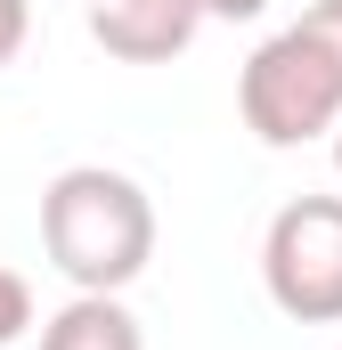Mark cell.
<instances>
[{"label":"cell","instance_id":"obj_7","mask_svg":"<svg viewBox=\"0 0 342 350\" xmlns=\"http://www.w3.org/2000/svg\"><path fill=\"white\" fill-rule=\"evenodd\" d=\"M25 33H33V0H0V66L25 49Z\"/></svg>","mask_w":342,"mask_h":350},{"label":"cell","instance_id":"obj_3","mask_svg":"<svg viewBox=\"0 0 342 350\" xmlns=\"http://www.w3.org/2000/svg\"><path fill=\"white\" fill-rule=\"evenodd\" d=\"M261 285L293 326H342V196H293L269 220Z\"/></svg>","mask_w":342,"mask_h":350},{"label":"cell","instance_id":"obj_2","mask_svg":"<svg viewBox=\"0 0 342 350\" xmlns=\"http://www.w3.org/2000/svg\"><path fill=\"white\" fill-rule=\"evenodd\" d=\"M237 114L261 147H310V139L342 131V57L310 25L269 33L237 74Z\"/></svg>","mask_w":342,"mask_h":350},{"label":"cell","instance_id":"obj_9","mask_svg":"<svg viewBox=\"0 0 342 350\" xmlns=\"http://www.w3.org/2000/svg\"><path fill=\"white\" fill-rule=\"evenodd\" d=\"M196 8H204V16H220V25H253L269 0H196Z\"/></svg>","mask_w":342,"mask_h":350},{"label":"cell","instance_id":"obj_4","mask_svg":"<svg viewBox=\"0 0 342 350\" xmlns=\"http://www.w3.org/2000/svg\"><path fill=\"white\" fill-rule=\"evenodd\" d=\"M204 8L196 0H90V41L122 66H171L196 41Z\"/></svg>","mask_w":342,"mask_h":350},{"label":"cell","instance_id":"obj_8","mask_svg":"<svg viewBox=\"0 0 342 350\" xmlns=\"http://www.w3.org/2000/svg\"><path fill=\"white\" fill-rule=\"evenodd\" d=\"M293 25H310V33H318V41H326V49L342 57V0H310V8L293 16Z\"/></svg>","mask_w":342,"mask_h":350},{"label":"cell","instance_id":"obj_1","mask_svg":"<svg viewBox=\"0 0 342 350\" xmlns=\"http://www.w3.org/2000/svg\"><path fill=\"white\" fill-rule=\"evenodd\" d=\"M41 253L74 293H122L155 261V204L131 172L74 163L41 187Z\"/></svg>","mask_w":342,"mask_h":350},{"label":"cell","instance_id":"obj_10","mask_svg":"<svg viewBox=\"0 0 342 350\" xmlns=\"http://www.w3.org/2000/svg\"><path fill=\"white\" fill-rule=\"evenodd\" d=\"M334 172H342V131H334Z\"/></svg>","mask_w":342,"mask_h":350},{"label":"cell","instance_id":"obj_6","mask_svg":"<svg viewBox=\"0 0 342 350\" xmlns=\"http://www.w3.org/2000/svg\"><path fill=\"white\" fill-rule=\"evenodd\" d=\"M25 326H33V285H25L16 269H0V350L25 342Z\"/></svg>","mask_w":342,"mask_h":350},{"label":"cell","instance_id":"obj_5","mask_svg":"<svg viewBox=\"0 0 342 350\" xmlns=\"http://www.w3.org/2000/svg\"><path fill=\"white\" fill-rule=\"evenodd\" d=\"M41 350H147V334L122 293H74L57 318H41Z\"/></svg>","mask_w":342,"mask_h":350}]
</instances>
